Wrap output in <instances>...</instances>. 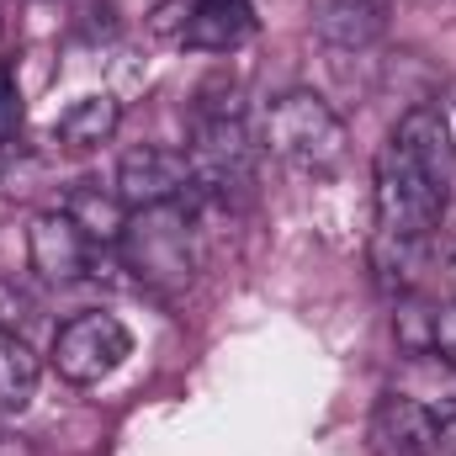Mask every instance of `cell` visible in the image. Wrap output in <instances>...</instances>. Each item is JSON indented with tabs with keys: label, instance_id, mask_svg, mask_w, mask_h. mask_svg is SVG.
Returning <instances> with one entry per match:
<instances>
[{
	"label": "cell",
	"instance_id": "1",
	"mask_svg": "<svg viewBox=\"0 0 456 456\" xmlns=\"http://www.w3.org/2000/svg\"><path fill=\"white\" fill-rule=\"evenodd\" d=\"M255 138L265 154H276L297 175H330L350 154V133H345L340 112L319 91H281L276 102H265Z\"/></svg>",
	"mask_w": 456,
	"mask_h": 456
},
{
	"label": "cell",
	"instance_id": "2",
	"mask_svg": "<svg viewBox=\"0 0 456 456\" xmlns=\"http://www.w3.org/2000/svg\"><path fill=\"white\" fill-rule=\"evenodd\" d=\"M191 208L197 202H165V208H138L127 213V228L117 239L127 271L143 287L175 292L197 271V233H191Z\"/></svg>",
	"mask_w": 456,
	"mask_h": 456
},
{
	"label": "cell",
	"instance_id": "3",
	"mask_svg": "<svg viewBox=\"0 0 456 456\" xmlns=\"http://www.w3.org/2000/svg\"><path fill=\"white\" fill-rule=\"evenodd\" d=\"M127 355H133V335H127V324L117 314H75V319L59 324L48 366L75 387H96Z\"/></svg>",
	"mask_w": 456,
	"mask_h": 456
},
{
	"label": "cell",
	"instance_id": "4",
	"mask_svg": "<svg viewBox=\"0 0 456 456\" xmlns=\"http://www.w3.org/2000/svg\"><path fill=\"white\" fill-rule=\"evenodd\" d=\"M446 191L430 186L393 143H382L377 154V228H398V233H436L446 218Z\"/></svg>",
	"mask_w": 456,
	"mask_h": 456
},
{
	"label": "cell",
	"instance_id": "5",
	"mask_svg": "<svg viewBox=\"0 0 456 456\" xmlns=\"http://www.w3.org/2000/svg\"><path fill=\"white\" fill-rule=\"evenodd\" d=\"M117 197L127 213L138 208H165V202H197L191 197V159L170 143H138L117 159Z\"/></svg>",
	"mask_w": 456,
	"mask_h": 456
},
{
	"label": "cell",
	"instance_id": "6",
	"mask_svg": "<svg viewBox=\"0 0 456 456\" xmlns=\"http://www.w3.org/2000/svg\"><path fill=\"white\" fill-rule=\"evenodd\" d=\"M27 265L37 271V281H53V287H69L80 276H91L96 265V244L80 233V224L53 208V213H37L27 224Z\"/></svg>",
	"mask_w": 456,
	"mask_h": 456
},
{
	"label": "cell",
	"instance_id": "7",
	"mask_svg": "<svg viewBox=\"0 0 456 456\" xmlns=\"http://www.w3.org/2000/svg\"><path fill=\"white\" fill-rule=\"evenodd\" d=\"M387 143L430 181V186H441L446 197H452L456 186V138H452V122L441 107H430V102H414L409 112L393 122V133H387Z\"/></svg>",
	"mask_w": 456,
	"mask_h": 456
},
{
	"label": "cell",
	"instance_id": "8",
	"mask_svg": "<svg viewBox=\"0 0 456 456\" xmlns=\"http://www.w3.org/2000/svg\"><path fill=\"white\" fill-rule=\"evenodd\" d=\"M436 436H441V414L425 398H414V393L377 398L371 425H366L371 456H430L436 452Z\"/></svg>",
	"mask_w": 456,
	"mask_h": 456
},
{
	"label": "cell",
	"instance_id": "9",
	"mask_svg": "<svg viewBox=\"0 0 456 456\" xmlns=\"http://www.w3.org/2000/svg\"><path fill=\"white\" fill-rule=\"evenodd\" d=\"M255 37V5L249 0H191L181 43L197 53H233Z\"/></svg>",
	"mask_w": 456,
	"mask_h": 456
},
{
	"label": "cell",
	"instance_id": "10",
	"mask_svg": "<svg viewBox=\"0 0 456 456\" xmlns=\"http://www.w3.org/2000/svg\"><path fill=\"white\" fill-rule=\"evenodd\" d=\"M430 271V239L425 233H398V228H377L371 233V276L382 292L409 297Z\"/></svg>",
	"mask_w": 456,
	"mask_h": 456
},
{
	"label": "cell",
	"instance_id": "11",
	"mask_svg": "<svg viewBox=\"0 0 456 456\" xmlns=\"http://www.w3.org/2000/svg\"><path fill=\"white\" fill-rule=\"evenodd\" d=\"M122 127V102L107 96V91H96V96H80V102H69L59 122H53V138L64 143V149H75V154H86V149H102V143H112V133Z\"/></svg>",
	"mask_w": 456,
	"mask_h": 456
},
{
	"label": "cell",
	"instance_id": "12",
	"mask_svg": "<svg viewBox=\"0 0 456 456\" xmlns=\"http://www.w3.org/2000/svg\"><path fill=\"white\" fill-rule=\"evenodd\" d=\"M382 11L371 5V0H324L319 11H314V32L324 37V43H335L345 53H361V48H371L377 37H382Z\"/></svg>",
	"mask_w": 456,
	"mask_h": 456
},
{
	"label": "cell",
	"instance_id": "13",
	"mask_svg": "<svg viewBox=\"0 0 456 456\" xmlns=\"http://www.w3.org/2000/svg\"><path fill=\"white\" fill-rule=\"evenodd\" d=\"M64 213L80 224V233H86L96 249H117V239H122V228H127V202H122L117 191H102L96 181L75 186V191L64 197Z\"/></svg>",
	"mask_w": 456,
	"mask_h": 456
},
{
	"label": "cell",
	"instance_id": "14",
	"mask_svg": "<svg viewBox=\"0 0 456 456\" xmlns=\"http://www.w3.org/2000/svg\"><path fill=\"white\" fill-rule=\"evenodd\" d=\"M37 355L21 335H0V414H21L37 393Z\"/></svg>",
	"mask_w": 456,
	"mask_h": 456
},
{
	"label": "cell",
	"instance_id": "15",
	"mask_svg": "<svg viewBox=\"0 0 456 456\" xmlns=\"http://www.w3.org/2000/svg\"><path fill=\"white\" fill-rule=\"evenodd\" d=\"M32 319H37V303H32V292L0 276V335H21Z\"/></svg>",
	"mask_w": 456,
	"mask_h": 456
},
{
	"label": "cell",
	"instance_id": "16",
	"mask_svg": "<svg viewBox=\"0 0 456 456\" xmlns=\"http://www.w3.org/2000/svg\"><path fill=\"white\" fill-rule=\"evenodd\" d=\"M425 355H436L441 366L456 371V303L430 308V340H425Z\"/></svg>",
	"mask_w": 456,
	"mask_h": 456
},
{
	"label": "cell",
	"instance_id": "17",
	"mask_svg": "<svg viewBox=\"0 0 456 456\" xmlns=\"http://www.w3.org/2000/svg\"><path fill=\"white\" fill-rule=\"evenodd\" d=\"M16 122H21V102H16V91H11V75L0 69V154H5V143H11V133H16Z\"/></svg>",
	"mask_w": 456,
	"mask_h": 456
},
{
	"label": "cell",
	"instance_id": "18",
	"mask_svg": "<svg viewBox=\"0 0 456 456\" xmlns=\"http://www.w3.org/2000/svg\"><path fill=\"white\" fill-rule=\"evenodd\" d=\"M436 452H446V456H456V403L441 414V436H436Z\"/></svg>",
	"mask_w": 456,
	"mask_h": 456
}]
</instances>
